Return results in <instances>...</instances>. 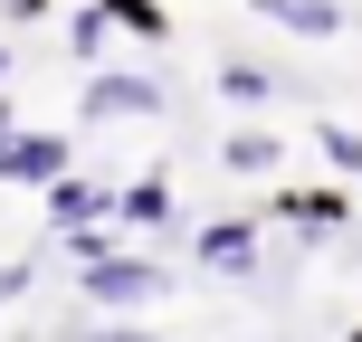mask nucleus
Returning a JSON list of instances; mask_svg holds the SVG:
<instances>
[{"mask_svg":"<svg viewBox=\"0 0 362 342\" xmlns=\"http://www.w3.org/2000/svg\"><path fill=\"white\" fill-rule=\"evenodd\" d=\"M105 38H115V19L95 10V0H86V10H67V48H76V67H95V57H105Z\"/></svg>","mask_w":362,"mask_h":342,"instance_id":"12","label":"nucleus"},{"mask_svg":"<svg viewBox=\"0 0 362 342\" xmlns=\"http://www.w3.org/2000/svg\"><path fill=\"white\" fill-rule=\"evenodd\" d=\"M0 86H10V48H0Z\"/></svg>","mask_w":362,"mask_h":342,"instance_id":"18","label":"nucleus"},{"mask_svg":"<svg viewBox=\"0 0 362 342\" xmlns=\"http://www.w3.org/2000/svg\"><path fill=\"white\" fill-rule=\"evenodd\" d=\"M172 95H163V76H144V67H86V86H76V124H153Z\"/></svg>","mask_w":362,"mask_h":342,"instance_id":"1","label":"nucleus"},{"mask_svg":"<svg viewBox=\"0 0 362 342\" xmlns=\"http://www.w3.org/2000/svg\"><path fill=\"white\" fill-rule=\"evenodd\" d=\"M115 228H172V181L163 171H144V181H124V190H115Z\"/></svg>","mask_w":362,"mask_h":342,"instance_id":"8","label":"nucleus"},{"mask_svg":"<svg viewBox=\"0 0 362 342\" xmlns=\"http://www.w3.org/2000/svg\"><path fill=\"white\" fill-rule=\"evenodd\" d=\"M315 152H325V171H334V181H353V171H362V133H353V124H315Z\"/></svg>","mask_w":362,"mask_h":342,"instance_id":"13","label":"nucleus"},{"mask_svg":"<svg viewBox=\"0 0 362 342\" xmlns=\"http://www.w3.org/2000/svg\"><path fill=\"white\" fill-rule=\"evenodd\" d=\"M29 276H38V267H29V257H0V314H10V305H19V295H29Z\"/></svg>","mask_w":362,"mask_h":342,"instance_id":"14","label":"nucleus"},{"mask_svg":"<svg viewBox=\"0 0 362 342\" xmlns=\"http://www.w3.org/2000/svg\"><path fill=\"white\" fill-rule=\"evenodd\" d=\"M10 124H19V114H10V95H0V143H10Z\"/></svg>","mask_w":362,"mask_h":342,"instance_id":"17","label":"nucleus"},{"mask_svg":"<svg viewBox=\"0 0 362 342\" xmlns=\"http://www.w3.org/2000/svg\"><path fill=\"white\" fill-rule=\"evenodd\" d=\"M57 171H67V133L10 124V143H0V181H10V190H48Z\"/></svg>","mask_w":362,"mask_h":342,"instance_id":"3","label":"nucleus"},{"mask_svg":"<svg viewBox=\"0 0 362 342\" xmlns=\"http://www.w3.org/2000/svg\"><path fill=\"white\" fill-rule=\"evenodd\" d=\"M267 219H286L305 248H325V238H344L353 200H344V190H276V200H267Z\"/></svg>","mask_w":362,"mask_h":342,"instance_id":"4","label":"nucleus"},{"mask_svg":"<svg viewBox=\"0 0 362 342\" xmlns=\"http://www.w3.org/2000/svg\"><path fill=\"white\" fill-rule=\"evenodd\" d=\"M210 86L229 95V105H276V95H286V76H276V67H257V57H219V67H210Z\"/></svg>","mask_w":362,"mask_h":342,"instance_id":"10","label":"nucleus"},{"mask_svg":"<svg viewBox=\"0 0 362 342\" xmlns=\"http://www.w3.org/2000/svg\"><path fill=\"white\" fill-rule=\"evenodd\" d=\"M191 257L210 276H248L257 267V219H210V228H191Z\"/></svg>","mask_w":362,"mask_h":342,"instance_id":"6","label":"nucleus"},{"mask_svg":"<svg viewBox=\"0 0 362 342\" xmlns=\"http://www.w3.org/2000/svg\"><path fill=\"white\" fill-rule=\"evenodd\" d=\"M76 286H86V305H105V314H144V305H163V295H172V267L105 248V257H86V267H76Z\"/></svg>","mask_w":362,"mask_h":342,"instance_id":"2","label":"nucleus"},{"mask_svg":"<svg viewBox=\"0 0 362 342\" xmlns=\"http://www.w3.org/2000/svg\"><path fill=\"white\" fill-rule=\"evenodd\" d=\"M276 162H286V143H276L267 124H238V133H219V171H238V181H267Z\"/></svg>","mask_w":362,"mask_h":342,"instance_id":"9","label":"nucleus"},{"mask_svg":"<svg viewBox=\"0 0 362 342\" xmlns=\"http://www.w3.org/2000/svg\"><path fill=\"white\" fill-rule=\"evenodd\" d=\"M38 200H48V228H86V219H115V190H105L95 171H76V162L57 171Z\"/></svg>","mask_w":362,"mask_h":342,"instance_id":"5","label":"nucleus"},{"mask_svg":"<svg viewBox=\"0 0 362 342\" xmlns=\"http://www.w3.org/2000/svg\"><path fill=\"white\" fill-rule=\"evenodd\" d=\"M95 10H105L115 29H134V38H144V48H163V38H172V19H163V0H95Z\"/></svg>","mask_w":362,"mask_h":342,"instance_id":"11","label":"nucleus"},{"mask_svg":"<svg viewBox=\"0 0 362 342\" xmlns=\"http://www.w3.org/2000/svg\"><path fill=\"white\" fill-rule=\"evenodd\" d=\"M267 29H286V38H344L353 29V10L344 0H248Z\"/></svg>","mask_w":362,"mask_h":342,"instance_id":"7","label":"nucleus"},{"mask_svg":"<svg viewBox=\"0 0 362 342\" xmlns=\"http://www.w3.org/2000/svg\"><path fill=\"white\" fill-rule=\"evenodd\" d=\"M76 342H153L144 324H95V333H76Z\"/></svg>","mask_w":362,"mask_h":342,"instance_id":"15","label":"nucleus"},{"mask_svg":"<svg viewBox=\"0 0 362 342\" xmlns=\"http://www.w3.org/2000/svg\"><path fill=\"white\" fill-rule=\"evenodd\" d=\"M57 0H0V19H48Z\"/></svg>","mask_w":362,"mask_h":342,"instance_id":"16","label":"nucleus"}]
</instances>
